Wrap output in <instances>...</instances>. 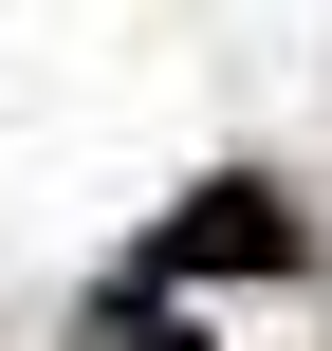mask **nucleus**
<instances>
[{
	"mask_svg": "<svg viewBox=\"0 0 332 351\" xmlns=\"http://www.w3.org/2000/svg\"><path fill=\"white\" fill-rule=\"evenodd\" d=\"M259 259H296V204L277 185H203L166 222V278H259Z\"/></svg>",
	"mask_w": 332,
	"mask_h": 351,
	"instance_id": "nucleus-1",
	"label": "nucleus"
}]
</instances>
